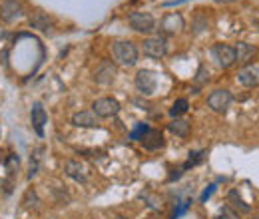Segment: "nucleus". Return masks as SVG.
I'll list each match as a JSON object with an SVG mask.
<instances>
[{
	"mask_svg": "<svg viewBox=\"0 0 259 219\" xmlns=\"http://www.w3.org/2000/svg\"><path fill=\"white\" fill-rule=\"evenodd\" d=\"M156 86H158V76L152 70H140L136 74V88L144 96H152L156 92Z\"/></svg>",
	"mask_w": 259,
	"mask_h": 219,
	"instance_id": "5",
	"label": "nucleus"
},
{
	"mask_svg": "<svg viewBox=\"0 0 259 219\" xmlns=\"http://www.w3.org/2000/svg\"><path fill=\"white\" fill-rule=\"evenodd\" d=\"M182 173H184V167H180V169H174V173H170V181H174V179H178V177H182Z\"/></svg>",
	"mask_w": 259,
	"mask_h": 219,
	"instance_id": "28",
	"label": "nucleus"
},
{
	"mask_svg": "<svg viewBox=\"0 0 259 219\" xmlns=\"http://www.w3.org/2000/svg\"><path fill=\"white\" fill-rule=\"evenodd\" d=\"M142 50L150 58H164L166 52H168V46H166L164 38H148V40H144Z\"/></svg>",
	"mask_w": 259,
	"mask_h": 219,
	"instance_id": "8",
	"label": "nucleus"
},
{
	"mask_svg": "<svg viewBox=\"0 0 259 219\" xmlns=\"http://www.w3.org/2000/svg\"><path fill=\"white\" fill-rule=\"evenodd\" d=\"M237 80H239V84H243V86H247V88L259 86V66L249 64V66L241 68V70L237 72Z\"/></svg>",
	"mask_w": 259,
	"mask_h": 219,
	"instance_id": "9",
	"label": "nucleus"
},
{
	"mask_svg": "<svg viewBox=\"0 0 259 219\" xmlns=\"http://www.w3.org/2000/svg\"><path fill=\"white\" fill-rule=\"evenodd\" d=\"M257 56V48L253 44H247V42H239L237 48H235V60L239 64H245L249 66V62Z\"/></svg>",
	"mask_w": 259,
	"mask_h": 219,
	"instance_id": "13",
	"label": "nucleus"
},
{
	"mask_svg": "<svg viewBox=\"0 0 259 219\" xmlns=\"http://www.w3.org/2000/svg\"><path fill=\"white\" fill-rule=\"evenodd\" d=\"M213 191H215V185H213V183H211V185H207V187H205V191L201 193V203H205V201L211 197V193H213Z\"/></svg>",
	"mask_w": 259,
	"mask_h": 219,
	"instance_id": "27",
	"label": "nucleus"
},
{
	"mask_svg": "<svg viewBox=\"0 0 259 219\" xmlns=\"http://www.w3.org/2000/svg\"><path fill=\"white\" fill-rule=\"evenodd\" d=\"M192 203H194L192 199H186V201H182V203H180V207H178V209L174 211V215H172V219H178L180 215H184V213H186V211H188V209L192 207Z\"/></svg>",
	"mask_w": 259,
	"mask_h": 219,
	"instance_id": "23",
	"label": "nucleus"
},
{
	"mask_svg": "<svg viewBox=\"0 0 259 219\" xmlns=\"http://www.w3.org/2000/svg\"><path fill=\"white\" fill-rule=\"evenodd\" d=\"M112 219H128V217H122V215H116V217H112Z\"/></svg>",
	"mask_w": 259,
	"mask_h": 219,
	"instance_id": "30",
	"label": "nucleus"
},
{
	"mask_svg": "<svg viewBox=\"0 0 259 219\" xmlns=\"http://www.w3.org/2000/svg\"><path fill=\"white\" fill-rule=\"evenodd\" d=\"M188 108H190L188 100H186V98H180V100H176V102H174V106H172V110H170V116L178 118V116H182V114H186V112H188Z\"/></svg>",
	"mask_w": 259,
	"mask_h": 219,
	"instance_id": "20",
	"label": "nucleus"
},
{
	"mask_svg": "<svg viewBox=\"0 0 259 219\" xmlns=\"http://www.w3.org/2000/svg\"><path fill=\"white\" fill-rule=\"evenodd\" d=\"M92 112L98 116V118H112L120 112V104L118 100L114 98H100L92 104Z\"/></svg>",
	"mask_w": 259,
	"mask_h": 219,
	"instance_id": "3",
	"label": "nucleus"
},
{
	"mask_svg": "<svg viewBox=\"0 0 259 219\" xmlns=\"http://www.w3.org/2000/svg\"><path fill=\"white\" fill-rule=\"evenodd\" d=\"M30 26L36 28V30H40V32H48L50 26H52V22H50V18H48L44 12L36 10V12L30 14Z\"/></svg>",
	"mask_w": 259,
	"mask_h": 219,
	"instance_id": "17",
	"label": "nucleus"
},
{
	"mask_svg": "<svg viewBox=\"0 0 259 219\" xmlns=\"http://www.w3.org/2000/svg\"><path fill=\"white\" fill-rule=\"evenodd\" d=\"M227 201L231 203V207H233V209H237V211H241V213H249V211H251V207H249V205L241 199V195H239L235 189H231V191H229Z\"/></svg>",
	"mask_w": 259,
	"mask_h": 219,
	"instance_id": "19",
	"label": "nucleus"
},
{
	"mask_svg": "<svg viewBox=\"0 0 259 219\" xmlns=\"http://www.w3.org/2000/svg\"><path fill=\"white\" fill-rule=\"evenodd\" d=\"M184 16L182 14H178V12H170V14H166L164 16V20H162V30L166 32V34H176V32H180L182 28H184Z\"/></svg>",
	"mask_w": 259,
	"mask_h": 219,
	"instance_id": "12",
	"label": "nucleus"
},
{
	"mask_svg": "<svg viewBox=\"0 0 259 219\" xmlns=\"http://www.w3.org/2000/svg\"><path fill=\"white\" fill-rule=\"evenodd\" d=\"M207 80H209V72H207V68L201 64V66H199V70H197V76H195V84H197V86H201V84H203V82H207Z\"/></svg>",
	"mask_w": 259,
	"mask_h": 219,
	"instance_id": "22",
	"label": "nucleus"
},
{
	"mask_svg": "<svg viewBox=\"0 0 259 219\" xmlns=\"http://www.w3.org/2000/svg\"><path fill=\"white\" fill-rule=\"evenodd\" d=\"M112 54H114V60L118 64H122V66H134L138 62V48H136L134 42H130V40L114 42Z\"/></svg>",
	"mask_w": 259,
	"mask_h": 219,
	"instance_id": "1",
	"label": "nucleus"
},
{
	"mask_svg": "<svg viewBox=\"0 0 259 219\" xmlns=\"http://www.w3.org/2000/svg\"><path fill=\"white\" fill-rule=\"evenodd\" d=\"M203 156H205V152H203V150H199V152H192V154H190V160H188L182 167H184V169H190V167H194V165L201 164V162H203Z\"/></svg>",
	"mask_w": 259,
	"mask_h": 219,
	"instance_id": "21",
	"label": "nucleus"
},
{
	"mask_svg": "<svg viewBox=\"0 0 259 219\" xmlns=\"http://www.w3.org/2000/svg\"><path fill=\"white\" fill-rule=\"evenodd\" d=\"M211 52H213V56H215V60L219 62L221 68H231L237 62L235 60V48H231L227 44H215Z\"/></svg>",
	"mask_w": 259,
	"mask_h": 219,
	"instance_id": "7",
	"label": "nucleus"
},
{
	"mask_svg": "<svg viewBox=\"0 0 259 219\" xmlns=\"http://www.w3.org/2000/svg\"><path fill=\"white\" fill-rule=\"evenodd\" d=\"M215 2H223V4H227V2H235V0H215Z\"/></svg>",
	"mask_w": 259,
	"mask_h": 219,
	"instance_id": "29",
	"label": "nucleus"
},
{
	"mask_svg": "<svg viewBox=\"0 0 259 219\" xmlns=\"http://www.w3.org/2000/svg\"><path fill=\"white\" fill-rule=\"evenodd\" d=\"M30 120H32V128H34V132L40 136V138H44V124H46V112H44V108L40 106V104H34V108H32V114H30Z\"/></svg>",
	"mask_w": 259,
	"mask_h": 219,
	"instance_id": "14",
	"label": "nucleus"
},
{
	"mask_svg": "<svg viewBox=\"0 0 259 219\" xmlns=\"http://www.w3.org/2000/svg\"><path fill=\"white\" fill-rule=\"evenodd\" d=\"M142 146L146 148V150H150V152H156V150H160V148H164V136H162V132L160 130H148L144 136H142Z\"/></svg>",
	"mask_w": 259,
	"mask_h": 219,
	"instance_id": "11",
	"label": "nucleus"
},
{
	"mask_svg": "<svg viewBox=\"0 0 259 219\" xmlns=\"http://www.w3.org/2000/svg\"><path fill=\"white\" fill-rule=\"evenodd\" d=\"M255 219H259V217H255Z\"/></svg>",
	"mask_w": 259,
	"mask_h": 219,
	"instance_id": "31",
	"label": "nucleus"
},
{
	"mask_svg": "<svg viewBox=\"0 0 259 219\" xmlns=\"http://www.w3.org/2000/svg\"><path fill=\"white\" fill-rule=\"evenodd\" d=\"M64 171H66L68 177H72V179H76V181H80V183H84V181L88 179V169H86V165L80 164L78 160H68V162L64 164Z\"/></svg>",
	"mask_w": 259,
	"mask_h": 219,
	"instance_id": "10",
	"label": "nucleus"
},
{
	"mask_svg": "<svg viewBox=\"0 0 259 219\" xmlns=\"http://www.w3.org/2000/svg\"><path fill=\"white\" fill-rule=\"evenodd\" d=\"M72 124L76 128H98V118L94 112H78L72 116Z\"/></svg>",
	"mask_w": 259,
	"mask_h": 219,
	"instance_id": "16",
	"label": "nucleus"
},
{
	"mask_svg": "<svg viewBox=\"0 0 259 219\" xmlns=\"http://www.w3.org/2000/svg\"><path fill=\"white\" fill-rule=\"evenodd\" d=\"M231 100L233 98H231V94L227 90H213L209 94V98H207V106L217 114H225L229 104H231Z\"/></svg>",
	"mask_w": 259,
	"mask_h": 219,
	"instance_id": "4",
	"label": "nucleus"
},
{
	"mask_svg": "<svg viewBox=\"0 0 259 219\" xmlns=\"http://www.w3.org/2000/svg\"><path fill=\"white\" fill-rule=\"evenodd\" d=\"M148 130H150L148 124H138V128H136L132 134H130V138H132V140H142V136H144Z\"/></svg>",
	"mask_w": 259,
	"mask_h": 219,
	"instance_id": "24",
	"label": "nucleus"
},
{
	"mask_svg": "<svg viewBox=\"0 0 259 219\" xmlns=\"http://www.w3.org/2000/svg\"><path fill=\"white\" fill-rule=\"evenodd\" d=\"M24 12V6L20 0H6V2H2V6H0V18H2L4 22H14L16 18H20Z\"/></svg>",
	"mask_w": 259,
	"mask_h": 219,
	"instance_id": "6",
	"label": "nucleus"
},
{
	"mask_svg": "<svg viewBox=\"0 0 259 219\" xmlns=\"http://www.w3.org/2000/svg\"><path fill=\"white\" fill-rule=\"evenodd\" d=\"M18 169V158L16 156H10L8 160H6V169H8V173H12V169Z\"/></svg>",
	"mask_w": 259,
	"mask_h": 219,
	"instance_id": "26",
	"label": "nucleus"
},
{
	"mask_svg": "<svg viewBox=\"0 0 259 219\" xmlns=\"http://www.w3.org/2000/svg\"><path fill=\"white\" fill-rule=\"evenodd\" d=\"M168 128H170L172 134H176V136H180V138H188V136H190V122H188V120L176 118V120H172V124H170Z\"/></svg>",
	"mask_w": 259,
	"mask_h": 219,
	"instance_id": "18",
	"label": "nucleus"
},
{
	"mask_svg": "<svg viewBox=\"0 0 259 219\" xmlns=\"http://www.w3.org/2000/svg\"><path fill=\"white\" fill-rule=\"evenodd\" d=\"M128 22L136 32H142V34H148L156 28V20L150 12H132L128 16Z\"/></svg>",
	"mask_w": 259,
	"mask_h": 219,
	"instance_id": "2",
	"label": "nucleus"
},
{
	"mask_svg": "<svg viewBox=\"0 0 259 219\" xmlns=\"http://www.w3.org/2000/svg\"><path fill=\"white\" fill-rule=\"evenodd\" d=\"M96 82L98 84H102V86H108V84H112L114 82V78H116V66L114 64H110V62H104L98 70H96Z\"/></svg>",
	"mask_w": 259,
	"mask_h": 219,
	"instance_id": "15",
	"label": "nucleus"
},
{
	"mask_svg": "<svg viewBox=\"0 0 259 219\" xmlns=\"http://www.w3.org/2000/svg\"><path fill=\"white\" fill-rule=\"evenodd\" d=\"M215 219H239V215L231 207H223V213L219 217H215Z\"/></svg>",
	"mask_w": 259,
	"mask_h": 219,
	"instance_id": "25",
	"label": "nucleus"
}]
</instances>
